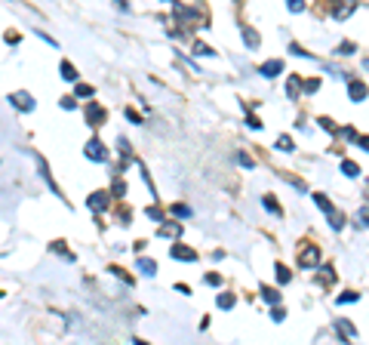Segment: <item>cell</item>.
<instances>
[{
	"label": "cell",
	"instance_id": "1",
	"mask_svg": "<svg viewBox=\"0 0 369 345\" xmlns=\"http://www.w3.org/2000/svg\"><path fill=\"white\" fill-rule=\"evenodd\" d=\"M83 155H86L89 161H105V158H108V151H105V145H102L99 139H89V142H86V148H83Z\"/></svg>",
	"mask_w": 369,
	"mask_h": 345
},
{
	"label": "cell",
	"instance_id": "2",
	"mask_svg": "<svg viewBox=\"0 0 369 345\" xmlns=\"http://www.w3.org/2000/svg\"><path fill=\"white\" fill-rule=\"evenodd\" d=\"M86 121H89L93 127H99V124L105 121V108L96 105V102H89V105H86Z\"/></svg>",
	"mask_w": 369,
	"mask_h": 345
},
{
	"label": "cell",
	"instance_id": "3",
	"mask_svg": "<svg viewBox=\"0 0 369 345\" xmlns=\"http://www.w3.org/2000/svg\"><path fill=\"white\" fill-rule=\"evenodd\" d=\"M299 262H302L305 268H314V265L320 262V253H317V247H308V250H302V253H299Z\"/></svg>",
	"mask_w": 369,
	"mask_h": 345
},
{
	"label": "cell",
	"instance_id": "4",
	"mask_svg": "<svg viewBox=\"0 0 369 345\" xmlns=\"http://www.w3.org/2000/svg\"><path fill=\"white\" fill-rule=\"evenodd\" d=\"M108 204H111V195H105V191H96V195L86 201V207H89V210H105Z\"/></svg>",
	"mask_w": 369,
	"mask_h": 345
},
{
	"label": "cell",
	"instance_id": "5",
	"mask_svg": "<svg viewBox=\"0 0 369 345\" xmlns=\"http://www.w3.org/2000/svg\"><path fill=\"white\" fill-rule=\"evenodd\" d=\"M10 102H13L16 108H22V111H31V108H34V99H31L28 93H13Z\"/></svg>",
	"mask_w": 369,
	"mask_h": 345
},
{
	"label": "cell",
	"instance_id": "6",
	"mask_svg": "<svg viewBox=\"0 0 369 345\" xmlns=\"http://www.w3.org/2000/svg\"><path fill=\"white\" fill-rule=\"evenodd\" d=\"M240 31H243V41H246V47H249V50H258V44H262V37H258V34H255L249 25H243Z\"/></svg>",
	"mask_w": 369,
	"mask_h": 345
},
{
	"label": "cell",
	"instance_id": "7",
	"mask_svg": "<svg viewBox=\"0 0 369 345\" xmlns=\"http://www.w3.org/2000/svg\"><path fill=\"white\" fill-rule=\"evenodd\" d=\"M258 71H262L265 78H277V74L283 71V62H280V59H274V62H265V65L258 68Z\"/></svg>",
	"mask_w": 369,
	"mask_h": 345
},
{
	"label": "cell",
	"instance_id": "8",
	"mask_svg": "<svg viewBox=\"0 0 369 345\" xmlns=\"http://www.w3.org/2000/svg\"><path fill=\"white\" fill-rule=\"evenodd\" d=\"M172 259H188V262H194V259H197V253H194L191 247H181V244H175V247H172Z\"/></svg>",
	"mask_w": 369,
	"mask_h": 345
},
{
	"label": "cell",
	"instance_id": "9",
	"mask_svg": "<svg viewBox=\"0 0 369 345\" xmlns=\"http://www.w3.org/2000/svg\"><path fill=\"white\" fill-rule=\"evenodd\" d=\"M336 327L342 330V342H345L348 336H357V327H354V324H348V321H336Z\"/></svg>",
	"mask_w": 369,
	"mask_h": 345
},
{
	"label": "cell",
	"instance_id": "10",
	"mask_svg": "<svg viewBox=\"0 0 369 345\" xmlns=\"http://www.w3.org/2000/svg\"><path fill=\"white\" fill-rule=\"evenodd\" d=\"M59 71H62V78H65V81H77V71H74V65H71V62H62V65H59Z\"/></svg>",
	"mask_w": 369,
	"mask_h": 345
},
{
	"label": "cell",
	"instance_id": "11",
	"mask_svg": "<svg viewBox=\"0 0 369 345\" xmlns=\"http://www.w3.org/2000/svg\"><path fill=\"white\" fill-rule=\"evenodd\" d=\"M139 272H142L145 278H151L157 268H154V262H151V259H139Z\"/></svg>",
	"mask_w": 369,
	"mask_h": 345
},
{
	"label": "cell",
	"instance_id": "12",
	"mask_svg": "<svg viewBox=\"0 0 369 345\" xmlns=\"http://www.w3.org/2000/svg\"><path fill=\"white\" fill-rule=\"evenodd\" d=\"M351 99L354 102H363L366 99V87L363 84H351Z\"/></svg>",
	"mask_w": 369,
	"mask_h": 345
},
{
	"label": "cell",
	"instance_id": "13",
	"mask_svg": "<svg viewBox=\"0 0 369 345\" xmlns=\"http://www.w3.org/2000/svg\"><path fill=\"white\" fill-rule=\"evenodd\" d=\"M314 201H317V207H320V210H323L326 216H332V213H336V210H332V204H329V201H326L323 195H314Z\"/></svg>",
	"mask_w": 369,
	"mask_h": 345
},
{
	"label": "cell",
	"instance_id": "14",
	"mask_svg": "<svg viewBox=\"0 0 369 345\" xmlns=\"http://www.w3.org/2000/svg\"><path fill=\"white\" fill-rule=\"evenodd\" d=\"M262 299H265V302H271V305H277V302H280V293H277V290H271V287H265V290H262Z\"/></svg>",
	"mask_w": 369,
	"mask_h": 345
},
{
	"label": "cell",
	"instance_id": "15",
	"mask_svg": "<svg viewBox=\"0 0 369 345\" xmlns=\"http://www.w3.org/2000/svg\"><path fill=\"white\" fill-rule=\"evenodd\" d=\"M231 305H234V296L231 293H221L218 296V309H231Z\"/></svg>",
	"mask_w": 369,
	"mask_h": 345
},
{
	"label": "cell",
	"instance_id": "16",
	"mask_svg": "<svg viewBox=\"0 0 369 345\" xmlns=\"http://www.w3.org/2000/svg\"><path fill=\"white\" fill-rule=\"evenodd\" d=\"M342 173H345V176H357V173H360V167H357V164H351V161H345V164H342Z\"/></svg>",
	"mask_w": 369,
	"mask_h": 345
},
{
	"label": "cell",
	"instance_id": "17",
	"mask_svg": "<svg viewBox=\"0 0 369 345\" xmlns=\"http://www.w3.org/2000/svg\"><path fill=\"white\" fill-rule=\"evenodd\" d=\"M299 87H302V81H299V78H289L286 90H289V96H292V99H295V93H299Z\"/></svg>",
	"mask_w": 369,
	"mask_h": 345
},
{
	"label": "cell",
	"instance_id": "18",
	"mask_svg": "<svg viewBox=\"0 0 369 345\" xmlns=\"http://www.w3.org/2000/svg\"><path fill=\"white\" fill-rule=\"evenodd\" d=\"M277 148H283V151H292V139H289V136H280V139H277Z\"/></svg>",
	"mask_w": 369,
	"mask_h": 345
},
{
	"label": "cell",
	"instance_id": "19",
	"mask_svg": "<svg viewBox=\"0 0 369 345\" xmlns=\"http://www.w3.org/2000/svg\"><path fill=\"white\" fill-rule=\"evenodd\" d=\"M172 213H175V216H181V219H184V216H191V210L184 207V204H175V207H172Z\"/></svg>",
	"mask_w": 369,
	"mask_h": 345
},
{
	"label": "cell",
	"instance_id": "20",
	"mask_svg": "<svg viewBox=\"0 0 369 345\" xmlns=\"http://www.w3.org/2000/svg\"><path fill=\"white\" fill-rule=\"evenodd\" d=\"M289 278H292V275L286 272V268H283V265H277V281H280V284H286Z\"/></svg>",
	"mask_w": 369,
	"mask_h": 345
},
{
	"label": "cell",
	"instance_id": "21",
	"mask_svg": "<svg viewBox=\"0 0 369 345\" xmlns=\"http://www.w3.org/2000/svg\"><path fill=\"white\" fill-rule=\"evenodd\" d=\"M77 96H80V99H89V96H93V87L80 84V87H77Z\"/></svg>",
	"mask_w": 369,
	"mask_h": 345
},
{
	"label": "cell",
	"instance_id": "22",
	"mask_svg": "<svg viewBox=\"0 0 369 345\" xmlns=\"http://www.w3.org/2000/svg\"><path fill=\"white\" fill-rule=\"evenodd\" d=\"M286 4H289V10H292V13H299V10H305V0H286Z\"/></svg>",
	"mask_w": 369,
	"mask_h": 345
},
{
	"label": "cell",
	"instance_id": "23",
	"mask_svg": "<svg viewBox=\"0 0 369 345\" xmlns=\"http://www.w3.org/2000/svg\"><path fill=\"white\" fill-rule=\"evenodd\" d=\"M160 235H166V238H169V235H178V225H163Z\"/></svg>",
	"mask_w": 369,
	"mask_h": 345
},
{
	"label": "cell",
	"instance_id": "24",
	"mask_svg": "<svg viewBox=\"0 0 369 345\" xmlns=\"http://www.w3.org/2000/svg\"><path fill=\"white\" fill-rule=\"evenodd\" d=\"M194 53H197V56H206V53H212V50H209L206 44H194Z\"/></svg>",
	"mask_w": 369,
	"mask_h": 345
},
{
	"label": "cell",
	"instance_id": "25",
	"mask_svg": "<svg viewBox=\"0 0 369 345\" xmlns=\"http://www.w3.org/2000/svg\"><path fill=\"white\" fill-rule=\"evenodd\" d=\"M317 87H320V81H305V93H317Z\"/></svg>",
	"mask_w": 369,
	"mask_h": 345
},
{
	"label": "cell",
	"instance_id": "26",
	"mask_svg": "<svg viewBox=\"0 0 369 345\" xmlns=\"http://www.w3.org/2000/svg\"><path fill=\"white\" fill-rule=\"evenodd\" d=\"M265 207H268L271 213H280V207H277V201H271V198H265Z\"/></svg>",
	"mask_w": 369,
	"mask_h": 345
},
{
	"label": "cell",
	"instance_id": "27",
	"mask_svg": "<svg viewBox=\"0 0 369 345\" xmlns=\"http://www.w3.org/2000/svg\"><path fill=\"white\" fill-rule=\"evenodd\" d=\"M203 281H206V284H212V287H218V284H221V278H218V275H206Z\"/></svg>",
	"mask_w": 369,
	"mask_h": 345
},
{
	"label": "cell",
	"instance_id": "28",
	"mask_svg": "<svg viewBox=\"0 0 369 345\" xmlns=\"http://www.w3.org/2000/svg\"><path fill=\"white\" fill-rule=\"evenodd\" d=\"M354 299H357V293H345V296H339L342 305H348V302H354Z\"/></svg>",
	"mask_w": 369,
	"mask_h": 345
},
{
	"label": "cell",
	"instance_id": "29",
	"mask_svg": "<svg viewBox=\"0 0 369 345\" xmlns=\"http://www.w3.org/2000/svg\"><path fill=\"white\" fill-rule=\"evenodd\" d=\"M360 225H369V207L360 210Z\"/></svg>",
	"mask_w": 369,
	"mask_h": 345
},
{
	"label": "cell",
	"instance_id": "30",
	"mask_svg": "<svg viewBox=\"0 0 369 345\" xmlns=\"http://www.w3.org/2000/svg\"><path fill=\"white\" fill-rule=\"evenodd\" d=\"M357 142H360V145H363V148H366V151H369V136H360V139H357Z\"/></svg>",
	"mask_w": 369,
	"mask_h": 345
}]
</instances>
